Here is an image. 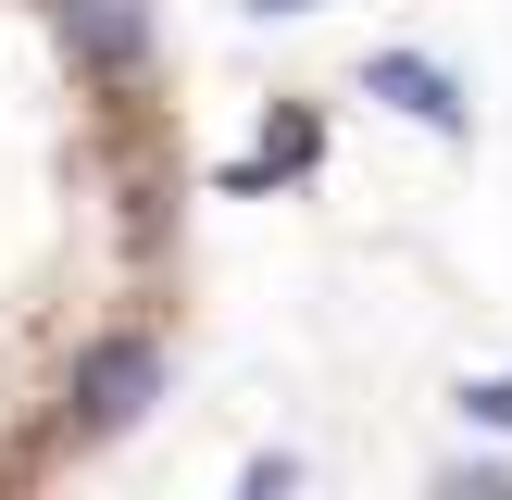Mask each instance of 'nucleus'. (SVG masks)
Segmentation results:
<instances>
[{
    "mask_svg": "<svg viewBox=\"0 0 512 500\" xmlns=\"http://www.w3.org/2000/svg\"><path fill=\"white\" fill-rule=\"evenodd\" d=\"M150 400H163V350H150V338H100V350H75V388H63L75 438H113V425H138Z\"/></svg>",
    "mask_w": 512,
    "mask_h": 500,
    "instance_id": "obj_1",
    "label": "nucleus"
},
{
    "mask_svg": "<svg viewBox=\"0 0 512 500\" xmlns=\"http://www.w3.org/2000/svg\"><path fill=\"white\" fill-rule=\"evenodd\" d=\"M63 38H75V50H100V63H138L150 25H138V0H63Z\"/></svg>",
    "mask_w": 512,
    "mask_h": 500,
    "instance_id": "obj_2",
    "label": "nucleus"
},
{
    "mask_svg": "<svg viewBox=\"0 0 512 500\" xmlns=\"http://www.w3.org/2000/svg\"><path fill=\"white\" fill-rule=\"evenodd\" d=\"M375 88H388V100H413L425 125H463V88H450L438 63H375Z\"/></svg>",
    "mask_w": 512,
    "mask_h": 500,
    "instance_id": "obj_3",
    "label": "nucleus"
},
{
    "mask_svg": "<svg viewBox=\"0 0 512 500\" xmlns=\"http://www.w3.org/2000/svg\"><path fill=\"white\" fill-rule=\"evenodd\" d=\"M463 413H475V425H512V375H488V388H463Z\"/></svg>",
    "mask_w": 512,
    "mask_h": 500,
    "instance_id": "obj_4",
    "label": "nucleus"
},
{
    "mask_svg": "<svg viewBox=\"0 0 512 500\" xmlns=\"http://www.w3.org/2000/svg\"><path fill=\"white\" fill-rule=\"evenodd\" d=\"M263 13H313V0H263Z\"/></svg>",
    "mask_w": 512,
    "mask_h": 500,
    "instance_id": "obj_5",
    "label": "nucleus"
}]
</instances>
